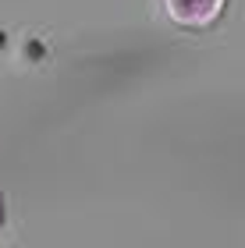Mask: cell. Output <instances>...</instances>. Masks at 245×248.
Returning <instances> with one entry per match:
<instances>
[{
	"instance_id": "obj_2",
	"label": "cell",
	"mask_w": 245,
	"mask_h": 248,
	"mask_svg": "<svg viewBox=\"0 0 245 248\" xmlns=\"http://www.w3.org/2000/svg\"><path fill=\"white\" fill-rule=\"evenodd\" d=\"M0 227H4V195H0Z\"/></svg>"
},
{
	"instance_id": "obj_1",
	"label": "cell",
	"mask_w": 245,
	"mask_h": 248,
	"mask_svg": "<svg viewBox=\"0 0 245 248\" xmlns=\"http://www.w3.org/2000/svg\"><path fill=\"white\" fill-rule=\"evenodd\" d=\"M160 15L181 32H210L228 15V0H157Z\"/></svg>"
}]
</instances>
